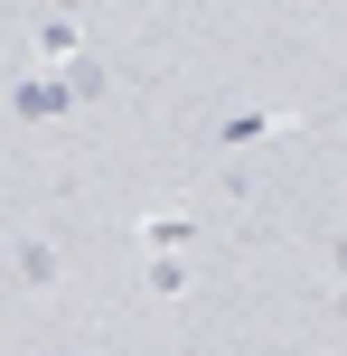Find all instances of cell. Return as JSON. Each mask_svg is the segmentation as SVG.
<instances>
[{"label":"cell","instance_id":"277c9868","mask_svg":"<svg viewBox=\"0 0 347 356\" xmlns=\"http://www.w3.org/2000/svg\"><path fill=\"white\" fill-rule=\"evenodd\" d=\"M75 47H85L75 19H38V56H75Z\"/></svg>","mask_w":347,"mask_h":356},{"label":"cell","instance_id":"3957f363","mask_svg":"<svg viewBox=\"0 0 347 356\" xmlns=\"http://www.w3.org/2000/svg\"><path fill=\"white\" fill-rule=\"evenodd\" d=\"M131 244L169 253V244H197V225H188V216H141V225H131Z\"/></svg>","mask_w":347,"mask_h":356},{"label":"cell","instance_id":"6da1fadb","mask_svg":"<svg viewBox=\"0 0 347 356\" xmlns=\"http://www.w3.org/2000/svg\"><path fill=\"white\" fill-rule=\"evenodd\" d=\"M10 113H19V122H66V113H75V75H19Z\"/></svg>","mask_w":347,"mask_h":356},{"label":"cell","instance_id":"52a82bcc","mask_svg":"<svg viewBox=\"0 0 347 356\" xmlns=\"http://www.w3.org/2000/svg\"><path fill=\"white\" fill-rule=\"evenodd\" d=\"M329 272H338V282H347V234H338V244H329Z\"/></svg>","mask_w":347,"mask_h":356},{"label":"cell","instance_id":"8992f818","mask_svg":"<svg viewBox=\"0 0 347 356\" xmlns=\"http://www.w3.org/2000/svg\"><path fill=\"white\" fill-rule=\"evenodd\" d=\"M150 300H188V263H179V253L150 263Z\"/></svg>","mask_w":347,"mask_h":356},{"label":"cell","instance_id":"7a4b0ae2","mask_svg":"<svg viewBox=\"0 0 347 356\" xmlns=\"http://www.w3.org/2000/svg\"><path fill=\"white\" fill-rule=\"evenodd\" d=\"M10 272H19V291H56V272H66V263H56L47 234H19V244H10Z\"/></svg>","mask_w":347,"mask_h":356},{"label":"cell","instance_id":"5b68a950","mask_svg":"<svg viewBox=\"0 0 347 356\" xmlns=\"http://www.w3.org/2000/svg\"><path fill=\"white\" fill-rule=\"evenodd\" d=\"M263 131H291V113H235V122H225V141L244 150V141H263Z\"/></svg>","mask_w":347,"mask_h":356}]
</instances>
